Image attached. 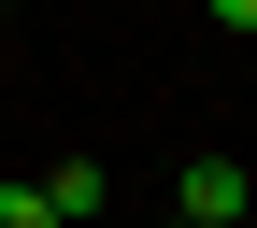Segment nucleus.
Returning <instances> with one entry per match:
<instances>
[{
    "mask_svg": "<svg viewBox=\"0 0 257 228\" xmlns=\"http://www.w3.org/2000/svg\"><path fill=\"white\" fill-rule=\"evenodd\" d=\"M172 214H186V228H257V171H243L229 143H200V157L172 171Z\"/></svg>",
    "mask_w": 257,
    "mask_h": 228,
    "instance_id": "f257e3e1",
    "label": "nucleus"
},
{
    "mask_svg": "<svg viewBox=\"0 0 257 228\" xmlns=\"http://www.w3.org/2000/svg\"><path fill=\"white\" fill-rule=\"evenodd\" d=\"M43 214H57V228L100 214V157H57V171H43Z\"/></svg>",
    "mask_w": 257,
    "mask_h": 228,
    "instance_id": "f03ea898",
    "label": "nucleus"
},
{
    "mask_svg": "<svg viewBox=\"0 0 257 228\" xmlns=\"http://www.w3.org/2000/svg\"><path fill=\"white\" fill-rule=\"evenodd\" d=\"M0 228H57V214H43V185H0Z\"/></svg>",
    "mask_w": 257,
    "mask_h": 228,
    "instance_id": "7ed1b4c3",
    "label": "nucleus"
},
{
    "mask_svg": "<svg viewBox=\"0 0 257 228\" xmlns=\"http://www.w3.org/2000/svg\"><path fill=\"white\" fill-rule=\"evenodd\" d=\"M214 29H257V0H214Z\"/></svg>",
    "mask_w": 257,
    "mask_h": 228,
    "instance_id": "20e7f679",
    "label": "nucleus"
},
{
    "mask_svg": "<svg viewBox=\"0 0 257 228\" xmlns=\"http://www.w3.org/2000/svg\"><path fill=\"white\" fill-rule=\"evenodd\" d=\"M157 228H186V214H157Z\"/></svg>",
    "mask_w": 257,
    "mask_h": 228,
    "instance_id": "39448f33",
    "label": "nucleus"
}]
</instances>
